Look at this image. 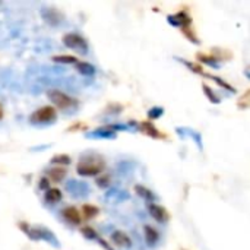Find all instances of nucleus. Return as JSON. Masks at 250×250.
Masks as SVG:
<instances>
[{"mask_svg": "<svg viewBox=\"0 0 250 250\" xmlns=\"http://www.w3.org/2000/svg\"><path fill=\"white\" fill-rule=\"evenodd\" d=\"M104 168H105V163L100 155H83L76 167V171L79 176L92 177L103 173Z\"/></svg>", "mask_w": 250, "mask_h": 250, "instance_id": "obj_1", "label": "nucleus"}, {"mask_svg": "<svg viewBox=\"0 0 250 250\" xmlns=\"http://www.w3.org/2000/svg\"><path fill=\"white\" fill-rule=\"evenodd\" d=\"M21 229L23 230V233L29 237V239H32V240H44L45 243H48V245H51L53 248H56V249H59L60 248V242L57 240V237L54 236V233L51 231V230H48V229H45V227H29V226H26V224H21Z\"/></svg>", "mask_w": 250, "mask_h": 250, "instance_id": "obj_2", "label": "nucleus"}, {"mask_svg": "<svg viewBox=\"0 0 250 250\" xmlns=\"http://www.w3.org/2000/svg\"><path fill=\"white\" fill-rule=\"evenodd\" d=\"M57 120V113L53 107H41L29 116V123L34 126H48Z\"/></svg>", "mask_w": 250, "mask_h": 250, "instance_id": "obj_3", "label": "nucleus"}, {"mask_svg": "<svg viewBox=\"0 0 250 250\" xmlns=\"http://www.w3.org/2000/svg\"><path fill=\"white\" fill-rule=\"evenodd\" d=\"M47 97H48V100L56 107H59L62 110H69V108H73L76 105V100L75 98H72L70 95H67L63 91H59V89H50V91H47Z\"/></svg>", "mask_w": 250, "mask_h": 250, "instance_id": "obj_4", "label": "nucleus"}, {"mask_svg": "<svg viewBox=\"0 0 250 250\" xmlns=\"http://www.w3.org/2000/svg\"><path fill=\"white\" fill-rule=\"evenodd\" d=\"M64 189H66V192H67L72 198H75V199H85V198L89 196V193H91L89 185L85 183V182L76 180V179L67 180L66 185H64Z\"/></svg>", "mask_w": 250, "mask_h": 250, "instance_id": "obj_5", "label": "nucleus"}, {"mask_svg": "<svg viewBox=\"0 0 250 250\" xmlns=\"http://www.w3.org/2000/svg\"><path fill=\"white\" fill-rule=\"evenodd\" d=\"M63 44L70 48V50H75L76 53L85 56L88 53V41L79 35V34H75V32H70V34H66L63 37Z\"/></svg>", "mask_w": 250, "mask_h": 250, "instance_id": "obj_6", "label": "nucleus"}, {"mask_svg": "<svg viewBox=\"0 0 250 250\" xmlns=\"http://www.w3.org/2000/svg\"><path fill=\"white\" fill-rule=\"evenodd\" d=\"M127 199H130V193L127 190H122L119 188H111L104 195V201L107 204H122Z\"/></svg>", "mask_w": 250, "mask_h": 250, "instance_id": "obj_7", "label": "nucleus"}, {"mask_svg": "<svg viewBox=\"0 0 250 250\" xmlns=\"http://www.w3.org/2000/svg\"><path fill=\"white\" fill-rule=\"evenodd\" d=\"M167 21H168L170 25L177 26V28H182V29L190 26V23H192V18L186 12H179L176 15H168L167 16Z\"/></svg>", "mask_w": 250, "mask_h": 250, "instance_id": "obj_8", "label": "nucleus"}, {"mask_svg": "<svg viewBox=\"0 0 250 250\" xmlns=\"http://www.w3.org/2000/svg\"><path fill=\"white\" fill-rule=\"evenodd\" d=\"M148 211L151 214V217L157 221V223H161V224H166L170 218V215L167 214L166 208L157 205V204H149L148 205Z\"/></svg>", "mask_w": 250, "mask_h": 250, "instance_id": "obj_9", "label": "nucleus"}, {"mask_svg": "<svg viewBox=\"0 0 250 250\" xmlns=\"http://www.w3.org/2000/svg\"><path fill=\"white\" fill-rule=\"evenodd\" d=\"M111 242L119 246V248H123V249H130L132 248V240L130 237L123 233V231H113L111 233Z\"/></svg>", "mask_w": 250, "mask_h": 250, "instance_id": "obj_10", "label": "nucleus"}, {"mask_svg": "<svg viewBox=\"0 0 250 250\" xmlns=\"http://www.w3.org/2000/svg\"><path fill=\"white\" fill-rule=\"evenodd\" d=\"M85 136L91 138V139H114L116 132L110 130L108 127H98V129H95L92 132H86Z\"/></svg>", "mask_w": 250, "mask_h": 250, "instance_id": "obj_11", "label": "nucleus"}, {"mask_svg": "<svg viewBox=\"0 0 250 250\" xmlns=\"http://www.w3.org/2000/svg\"><path fill=\"white\" fill-rule=\"evenodd\" d=\"M62 215H63V218H64L69 224H72V226H79V224H81V214H79V211H78L75 207H67V208H64V209L62 211Z\"/></svg>", "mask_w": 250, "mask_h": 250, "instance_id": "obj_12", "label": "nucleus"}, {"mask_svg": "<svg viewBox=\"0 0 250 250\" xmlns=\"http://www.w3.org/2000/svg\"><path fill=\"white\" fill-rule=\"evenodd\" d=\"M144 237H145V242H146L148 246H155L158 243V240H160L158 231L154 227H151V226H145L144 227Z\"/></svg>", "mask_w": 250, "mask_h": 250, "instance_id": "obj_13", "label": "nucleus"}, {"mask_svg": "<svg viewBox=\"0 0 250 250\" xmlns=\"http://www.w3.org/2000/svg\"><path fill=\"white\" fill-rule=\"evenodd\" d=\"M135 192H136V195H138L139 198H142L144 201H148V202L157 201V195H155L152 190H149L148 188L142 186V185H136V186H135Z\"/></svg>", "mask_w": 250, "mask_h": 250, "instance_id": "obj_14", "label": "nucleus"}, {"mask_svg": "<svg viewBox=\"0 0 250 250\" xmlns=\"http://www.w3.org/2000/svg\"><path fill=\"white\" fill-rule=\"evenodd\" d=\"M44 199H45V202L50 204V205L59 204V202L62 201V192H60L59 189H56V188H50V189L45 190Z\"/></svg>", "mask_w": 250, "mask_h": 250, "instance_id": "obj_15", "label": "nucleus"}, {"mask_svg": "<svg viewBox=\"0 0 250 250\" xmlns=\"http://www.w3.org/2000/svg\"><path fill=\"white\" fill-rule=\"evenodd\" d=\"M45 173H47V179H51L53 182H62L66 176V170L63 167H53L48 168Z\"/></svg>", "mask_w": 250, "mask_h": 250, "instance_id": "obj_16", "label": "nucleus"}, {"mask_svg": "<svg viewBox=\"0 0 250 250\" xmlns=\"http://www.w3.org/2000/svg\"><path fill=\"white\" fill-rule=\"evenodd\" d=\"M76 70L83 76H92L97 72L95 66H92L91 63H86V62H78L76 63Z\"/></svg>", "mask_w": 250, "mask_h": 250, "instance_id": "obj_17", "label": "nucleus"}, {"mask_svg": "<svg viewBox=\"0 0 250 250\" xmlns=\"http://www.w3.org/2000/svg\"><path fill=\"white\" fill-rule=\"evenodd\" d=\"M50 164H54V166H57V167H62V166H70V164H72V160H70V157H69V155H63V154H60V155L53 157V158L50 160Z\"/></svg>", "mask_w": 250, "mask_h": 250, "instance_id": "obj_18", "label": "nucleus"}, {"mask_svg": "<svg viewBox=\"0 0 250 250\" xmlns=\"http://www.w3.org/2000/svg\"><path fill=\"white\" fill-rule=\"evenodd\" d=\"M82 212H83V217L86 220H92V218H95L100 214V209L97 207H94V205H88L86 204V205L82 207Z\"/></svg>", "mask_w": 250, "mask_h": 250, "instance_id": "obj_19", "label": "nucleus"}, {"mask_svg": "<svg viewBox=\"0 0 250 250\" xmlns=\"http://www.w3.org/2000/svg\"><path fill=\"white\" fill-rule=\"evenodd\" d=\"M53 62H56V63H62V64H76L78 63V60H76V57L75 56H54L53 57Z\"/></svg>", "mask_w": 250, "mask_h": 250, "instance_id": "obj_20", "label": "nucleus"}, {"mask_svg": "<svg viewBox=\"0 0 250 250\" xmlns=\"http://www.w3.org/2000/svg\"><path fill=\"white\" fill-rule=\"evenodd\" d=\"M198 59L202 62V63H205V64H208V66H211L212 69H220V63H218V60L215 59V57H209V56H204V54H198Z\"/></svg>", "mask_w": 250, "mask_h": 250, "instance_id": "obj_21", "label": "nucleus"}, {"mask_svg": "<svg viewBox=\"0 0 250 250\" xmlns=\"http://www.w3.org/2000/svg\"><path fill=\"white\" fill-rule=\"evenodd\" d=\"M204 75H205V76H208V78H211L212 81H215V82H217L218 85H221V86H223L224 89H227V91H230L231 94H234V92H236V89H234V88H233V86H231V85H230L229 82H226V81H223L221 78H218V76H214V75H208V73H204Z\"/></svg>", "mask_w": 250, "mask_h": 250, "instance_id": "obj_22", "label": "nucleus"}, {"mask_svg": "<svg viewBox=\"0 0 250 250\" xmlns=\"http://www.w3.org/2000/svg\"><path fill=\"white\" fill-rule=\"evenodd\" d=\"M141 129L146 133V135H149V136H152V138H160L161 135L158 133V130L151 125V123H142L141 125Z\"/></svg>", "mask_w": 250, "mask_h": 250, "instance_id": "obj_23", "label": "nucleus"}, {"mask_svg": "<svg viewBox=\"0 0 250 250\" xmlns=\"http://www.w3.org/2000/svg\"><path fill=\"white\" fill-rule=\"evenodd\" d=\"M163 114H164V108L160 107V105H155V107L149 108V111H148V117H149L151 120H157V119H160Z\"/></svg>", "mask_w": 250, "mask_h": 250, "instance_id": "obj_24", "label": "nucleus"}, {"mask_svg": "<svg viewBox=\"0 0 250 250\" xmlns=\"http://www.w3.org/2000/svg\"><path fill=\"white\" fill-rule=\"evenodd\" d=\"M202 89H204L205 95L208 97V100H209L211 103H214V104H220V98L214 94V91H212L208 85H202Z\"/></svg>", "mask_w": 250, "mask_h": 250, "instance_id": "obj_25", "label": "nucleus"}, {"mask_svg": "<svg viewBox=\"0 0 250 250\" xmlns=\"http://www.w3.org/2000/svg\"><path fill=\"white\" fill-rule=\"evenodd\" d=\"M81 233H82V236H83L85 239H88V240H97V239H98V234H97L95 230H92L91 227H83V229L81 230Z\"/></svg>", "mask_w": 250, "mask_h": 250, "instance_id": "obj_26", "label": "nucleus"}, {"mask_svg": "<svg viewBox=\"0 0 250 250\" xmlns=\"http://www.w3.org/2000/svg\"><path fill=\"white\" fill-rule=\"evenodd\" d=\"M97 186H98V188H103V189L110 188V176H107V174L98 176V179H97Z\"/></svg>", "mask_w": 250, "mask_h": 250, "instance_id": "obj_27", "label": "nucleus"}, {"mask_svg": "<svg viewBox=\"0 0 250 250\" xmlns=\"http://www.w3.org/2000/svg\"><path fill=\"white\" fill-rule=\"evenodd\" d=\"M183 64H186L190 70H193V72H196V73H201V75H204V72H202V69L199 67V66H196L195 63H192V62H188V60H183V59H179Z\"/></svg>", "mask_w": 250, "mask_h": 250, "instance_id": "obj_28", "label": "nucleus"}, {"mask_svg": "<svg viewBox=\"0 0 250 250\" xmlns=\"http://www.w3.org/2000/svg\"><path fill=\"white\" fill-rule=\"evenodd\" d=\"M38 186H40V189H41V190H47V189H50V183H48V179H47V177H42V179L40 180Z\"/></svg>", "mask_w": 250, "mask_h": 250, "instance_id": "obj_29", "label": "nucleus"}, {"mask_svg": "<svg viewBox=\"0 0 250 250\" xmlns=\"http://www.w3.org/2000/svg\"><path fill=\"white\" fill-rule=\"evenodd\" d=\"M97 242H98V243H100V245H101V246H103L105 250H113L110 246H108V243H107V242H104L101 237H98V239H97Z\"/></svg>", "mask_w": 250, "mask_h": 250, "instance_id": "obj_30", "label": "nucleus"}, {"mask_svg": "<svg viewBox=\"0 0 250 250\" xmlns=\"http://www.w3.org/2000/svg\"><path fill=\"white\" fill-rule=\"evenodd\" d=\"M50 145H42V146H34V148H31L32 151H38V149H45V148H48Z\"/></svg>", "mask_w": 250, "mask_h": 250, "instance_id": "obj_31", "label": "nucleus"}, {"mask_svg": "<svg viewBox=\"0 0 250 250\" xmlns=\"http://www.w3.org/2000/svg\"><path fill=\"white\" fill-rule=\"evenodd\" d=\"M1 116H3V110H1V105H0V119H1Z\"/></svg>", "mask_w": 250, "mask_h": 250, "instance_id": "obj_32", "label": "nucleus"}]
</instances>
